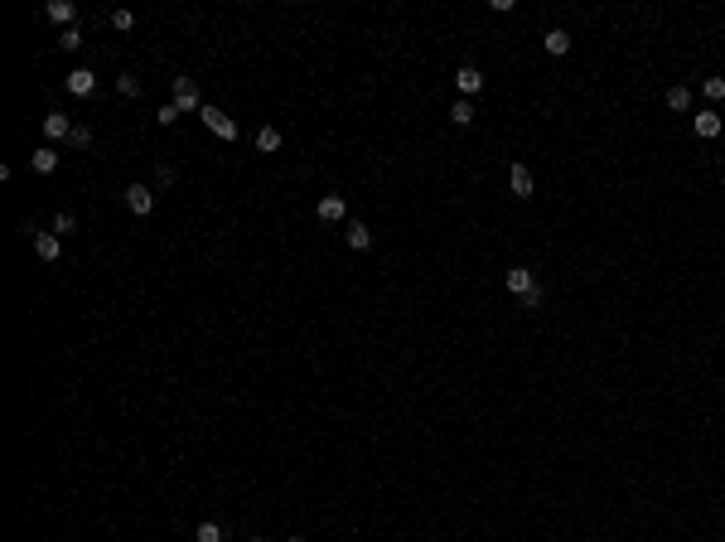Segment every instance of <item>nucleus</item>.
<instances>
[{
  "instance_id": "10",
  "label": "nucleus",
  "mask_w": 725,
  "mask_h": 542,
  "mask_svg": "<svg viewBox=\"0 0 725 542\" xmlns=\"http://www.w3.org/2000/svg\"><path fill=\"white\" fill-rule=\"evenodd\" d=\"M34 252H39V262H58L63 238H58V233H34Z\"/></svg>"
},
{
  "instance_id": "22",
  "label": "nucleus",
  "mask_w": 725,
  "mask_h": 542,
  "mask_svg": "<svg viewBox=\"0 0 725 542\" xmlns=\"http://www.w3.org/2000/svg\"><path fill=\"white\" fill-rule=\"evenodd\" d=\"M701 92H706L711 102H725V78H706V82H701Z\"/></svg>"
},
{
  "instance_id": "26",
  "label": "nucleus",
  "mask_w": 725,
  "mask_h": 542,
  "mask_svg": "<svg viewBox=\"0 0 725 542\" xmlns=\"http://www.w3.org/2000/svg\"><path fill=\"white\" fill-rule=\"evenodd\" d=\"M131 25H135L131 10H111V29H131Z\"/></svg>"
},
{
  "instance_id": "3",
  "label": "nucleus",
  "mask_w": 725,
  "mask_h": 542,
  "mask_svg": "<svg viewBox=\"0 0 725 542\" xmlns=\"http://www.w3.org/2000/svg\"><path fill=\"white\" fill-rule=\"evenodd\" d=\"M126 209L135 218H150L155 214V189H145V184H126Z\"/></svg>"
},
{
  "instance_id": "15",
  "label": "nucleus",
  "mask_w": 725,
  "mask_h": 542,
  "mask_svg": "<svg viewBox=\"0 0 725 542\" xmlns=\"http://www.w3.org/2000/svg\"><path fill=\"white\" fill-rule=\"evenodd\" d=\"M692 126H697V136H701V140H711V136H721V111H701V116H697V121H692Z\"/></svg>"
},
{
  "instance_id": "29",
  "label": "nucleus",
  "mask_w": 725,
  "mask_h": 542,
  "mask_svg": "<svg viewBox=\"0 0 725 542\" xmlns=\"http://www.w3.org/2000/svg\"><path fill=\"white\" fill-rule=\"evenodd\" d=\"M286 542H300V538H286Z\"/></svg>"
},
{
  "instance_id": "7",
  "label": "nucleus",
  "mask_w": 725,
  "mask_h": 542,
  "mask_svg": "<svg viewBox=\"0 0 725 542\" xmlns=\"http://www.w3.org/2000/svg\"><path fill=\"white\" fill-rule=\"evenodd\" d=\"M455 87L464 92V97H474V92L483 87V73L474 68V63H459V68H455Z\"/></svg>"
},
{
  "instance_id": "25",
  "label": "nucleus",
  "mask_w": 725,
  "mask_h": 542,
  "mask_svg": "<svg viewBox=\"0 0 725 542\" xmlns=\"http://www.w3.org/2000/svg\"><path fill=\"white\" fill-rule=\"evenodd\" d=\"M68 145H73V150H87V145H92V131H87V126H73Z\"/></svg>"
},
{
  "instance_id": "16",
  "label": "nucleus",
  "mask_w": 725,
  "mask_h": 542,
  "mask_svg": "<svg viewBox=\"0 0 725 542\" xmlns=\"http://www.w3.org/2000/svg\"><path fill=\"white\" fill-rule=\"evenodd\" d=\"M668 107L672 111H687V107H692V87H687V82H672V87H668Z\"/></svg>"
},
{
  "instance_id": "24",
  "label": "nucleus",
  "mask_w": 725,
  "mask_h": 542,
  "mask_svg": "<svg viewBox=\"0 0 725 542\" xmlns=\"http://www.w3.org/2000/svg\"><path fill=\"white\" fill-rule=\"evenodd\" d=\"M179 116H184V111L174 107V102H164V107L155 111V121H160V126H174V121H179Z\"/></svg>"
},
{
  "instance_id": "11",
  "label": "nucleus",
  "mask_w": 725,
  "mask_h": 542,
  "mask_svg": "<svg viewBox=\"0 0 725 542\" xmlns=\"http://www.w3.org/2000/svg\"><path fill=\"white\" fill-rule=\"evenodd\" d=\"M29 170H34V175H54V170H58V150H54V145H39V150L29 155Z\"/></svg>"
},
{
  "instance_id": "23",
  "label": "nucleus",
  "mask_w": 725,
  "mask_h": 542,
  "mask_svg": "<svg viewBox=\"0 0 725 542\" xmlns=\"http://www.w3.org/2000/svg\"><path fill=\"white\" fill-rule=\"evenodd\" d=\"M116 92H121V97H135V92H140V78H135V73H121V78H116Z\"/></svg>"
},
{
  "instance_id": "18",
  "label": "nucleus",
  "mask_w": 725,
  "mask_h": 542,
  "mask_svg": "<svg viewBox=\"0 0 725 542\" xmlns=\"http://www.w3.org/2000/svg\"><path fill=\"white\" fill-rule=\"evenodd\" d=\"M58 49H63V54L82 49V29H78V25H73V29H58Z\"/></svg>"
},
{
  "instance_id": "1",
  "label": "nucleus",
  "mask_w": 725,
  "mask_h": 542,
  "mask_svg": "<svg viewBox=\"0 0 725 542\" xmlns=\"http://www.w3.org/2000/svg\"><path fill=\"white\" fill-rule=\"evenodd\" d=\"M169 102L189 116V111H203V92H198V82H193V78H174V97H169Z\"/></svg>"
},
{
  "instance_id": "20",
  "label": "nucleus",
  "mask_w": 725,
  "mask_h": 542,
  "mask_svg": "<svg viewBox=\"0 0 725 542\" xmlns=\"http://www.w3.org/2000/svg\"><path fill=\"white\" fill-rule=\"evenodd\" d=\"M54 233H58V238H68V233H78V218L68 214V209H63V214H54Z\"/></svg>"
},
{
  "instance_id": "12",
  "label": "nucleus",
  "mask_w": 725,
  "mask_h": 542,
  "mask_svg": "<svg viewBox=\"0 0 725 542\" xmlns=\"http://www.w3.org/2000/svg\"><path fill=\"white\" fill-rule=\"evenodd\" d=\"M44 136H49V140H68V136H73V121H68L63 111H49V116H44Z\"/></svg>"
},
{
  "instance_id": "21",
  "label": "nucleus",
  "mask_w": 725,
  "mask_h": 542,
  "mask_svg": "<svg viewBox=\"0 0 725 542\" xmlns=\"http://www.w3.org/2000/svg\"><path fill=\"white\" fill-rule=\"evenodd\" d=\"M193 542H223V528L218 523H198L193 528Z\"/></svg>"
},
{
  "instance_id": "27",
  "label": "nucleus",
  "mask_w": 725,
  "mask_h": 542,
  "mask_svg": "<svg viewBox=\"0 0 725 542\" xmlns=\"http://www.w3.org/2000/svg\"><path fill=\"white\" fill-rule=\"evenodd\" d=\"M155 184H160V189H164V184H174V170H169V165H160V170H155Z\"/></svg>"
},
{
  "instance_id": "6",
  "label": "nucleus",
  "mask_w": 725,
  "mask_h": 542,
  "mask_svg": "<svg viewBox=\"0 0 725 542\" xmlns=\"http://www.w3.org/2000/svg\"><path fill=\"white\" fill-rule=\"evenodd\" d=\"M68 92H73V97H92V92H97V73H92V68H73V73H68Z\"/></svg>"
},
{
  "instance_id": "14",
  "label": "nucleus",
  "mask_w": 725,
  "mask_h": 542,
  "mask_svg": "<svg viewBox=\"0 0 725 542\" xmlns=\"http://www.w3.org/2000/svg\"><path fill=\"white\" fill-rule=\"evenodd\" d=\"M541 44H546V54H556V58L571 54V34H566V29H546V34H541Z\"/></svg>"
},
{
  "instance_id": "2",
  "label": "nucleus",
  "mask_w": 725,
  "mask_h": 542,
  "mask_svg": "<svg viewBox=\"0 0 725 542\" xmlns=\"http://www.w3.org/2000/svg\"><path fill=\"white\" fill-rule=\"evenodd\" d=\"M198 116H203V126H208L218 140H237V121H232V116H227L223 107H203Z\"/></svg>"
},
{
  "instance_id": "17",
  "label": "nucleus",
  "mask_w": 725,
  "mask_h": 542,
  "mask_svg": "<svg viewBox=\"0 0 725 542\" xmlns=\"http://www.w3.org/2000/svg\"><path fill=\"white\" fill-rule=\"evenodd\" d=\"M257 150H266V155L281 150V126H262V131H257Z\"/></svg>"
},
{
  "instance_id": "8",
  "label": "nucleus",
  "mask_w": 725,
  "mask_h": 542,
  "mask_svg": "<svg viewBox=\"0 0 725 542\" xmlns=\"http://www.w3.org/2000/svg\"><path fill=\"white\" fill-rule=\"evenodd\" d=\"M508 189H512V199H532V170L527 165H512L508 170Z\"/></svg>"
},
{
  "instance_id": "5",
  "label": "nucleus",
  "mask_w": 725,
  "mask_h": 542,
  "mask_svg": "<svg viewBox=\"0 0 725 542\" xmlns=\"http://www.w3.org/2000/svg\"><path fill=\"white\" fill-rule=\"evenodd\" d=\"M44 15H49L58 29H73V25H78V5H73V0H49V5H44Z\"/></svg>"
},
{
  "instance_id": "19",
  "label": "nucleus",
  "mask_w": 725,
  "mask_h": 542,
  "mask_svg": "<svg viewBox=\"0 0 725 542\" xmlns=\"http://www.w3.org/2000/svg\"><path fill=\"white\" fill-rule=\"evenodd\" d=\"M450 116H455V126H469V121H474V102H469V97H459L455 107H450Z\"/></svg>"
},
{
  "instance_id": "9",
  "label": "nucleus",
  "mask_w": 725,
  "mask_h": 542,
  "mask_svg": "<svg viewBox=\"0 0 725 542\" xmlns=\"http://www.w3.org/2000/svg\"><path fill=\"white\" fill-rule=\"evenodd\" d=\"M320 218H324V223H344V218H349L344 194H324V199H320Z\"/></svg>"
},
{
  "instance_id": "28",
  "label": "nucleus",
  "mask_w": 725,
  "mask_h": 542,
  "mask_svg": "<svg viewBox=\"0 0 725 542\" xmlns=\"http://www.w3.org/2000/svg\"><path fill=\"white\" fill-rule=\"evenodd\" d=\"M252 542H266V538H252Z\"/></svg>"
},
{
  "instance_id": "13",
  "label": "nucleus",
  "mask_w": 725,
  "mask_h": 542,
  "mask_svg": "<svg viewBox=\"0 0 725 542\" xmlns=\"http://www.w3.org/2000/svg\"><path fill=\"white\" fill-rule=\"evenodd\" d=\"M344 238H349L353 252H368V247H373V228H368V223H349V228H344Z\"/></svg>"
},
{
  "instance_id": "4",
  "label": "nucleus",
  "mask_w": 725,
  "mask_h": 542,
  "mask_svg": "<svg viewBox=\"0 0 725 542\" xmlns=\"http://www.w3.org/2000/svg\"><path fill=\"white\" fill-rule=\"evenodd\" d=\"M503 286H508L512 296L522 300V296H532V291H537V276H532L527 267H508V276H503Z\"/></svg>"
}]
</instances>
